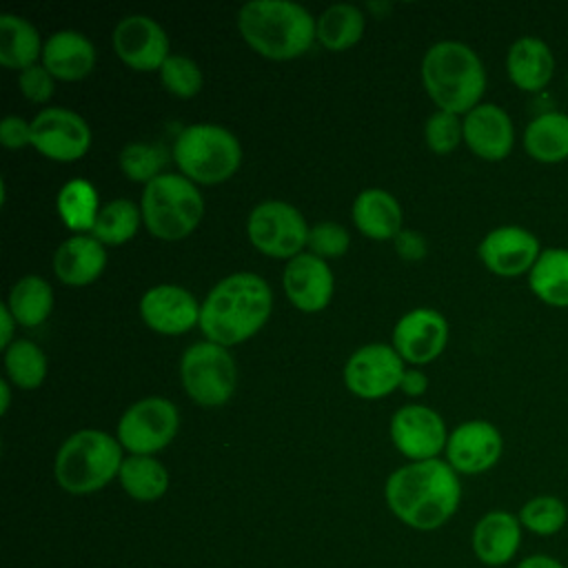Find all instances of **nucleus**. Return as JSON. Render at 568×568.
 <instances>
[{
    "mask_svg": "<svg viewBox=\"0 0 568 568\" xmlns=\"http://www.w3.org/2000/svg\"><path fill=\"white\" fill-rule=\"evenodd\" d=\"M384 499L402 524L415 530H437L457 513L462 481L439 457L410 462L388 475Z\"/></svg>",
    "mask_w": 568,
    "mask_h": 568,
    "instance_id": "obj_1",
    "label": "nucleus"
},
{
    "mask_svg": "<svg viewBox=\"0 0 568 568\" xmlns=\"http://www.w3.org/2000/svg\"><path fill=\"white\" fill-rule=\"evenodd\" d=\"M273 291L268 282L248 271L222 277L200 304V328L209 342L235 346L253 337L268 320Z\"/></svg>",
    "mask_w": 568,
    "mask_h": 568,
    "instance_id": "obj_2",
    "label": "nucleus"
},
{
    "mask_svg": "<svg viewBox=\"0 0 568 568\" xmlns=\"http://www.w3.org/2000/svg\"><path fill=\"white\" fill-rule=\"evenodd\" d=\"M317 20L293 0H251L240 7L244 42L268 60H293L311 49Z\"/></svg>",
    "mask_w": 568,
    "mask_h": 568,
    "instance_id": "obj_3",
    "label": "nucleus"
},
{
    "mask_svg": "<svg viewBox=\"0 0 568 568\" xmlns=\"http://www.w3.org/2000/svg\"><path fill=\"white\" fill-rule=\"evenodd\" d=\"M422 84L442 109L466 115L481 102L486 69L475 49L459 40H439L422 58Z\"/></svg>",
    "mask_w": 568,
    "mask_h": 568,
    "instance_id": "obj_4",
    "label": "nucleus"
},
{
    "mask_svg": "<svg viewBox=\"0 0 568 568\" xmlns=\"http://www.w3.org/2000/svg\"><path fill=\"white\" fill-rule=\"evenodd\" d=\"M122 462V444L118 437L98 428H82L60 444L53 475L62 490L89 495L118 477Z\"/></svg>",
    "mask_w": 568,
    "mask_h": 568,
    "instance_id": "obj_5",
    "label": "nucleus"
},
{
    "mask_svg": "<svg viewBox=\"0 0 568 568\" xmlns=\"http://www.w3.org/2000/svg\"><path fill=\"white\" fill-rule=\"evenodd\" d=\"M173 160L191 182L220 184L237 171L242 146L226 126L197 122L178 133L173 142Z\"/></svg>",
    "mask_w": 568,
    "mask_h": 568,
    "instance_id": "obj_6",
    "label": "nucleus"
},
{
    "mask_svg": "<svg viewBox=\"0 0 568 568\" xmlns=\"http://www.w3.org/2000/svg\"><path fill=\"white\" fill-rule=\"evenodd\" d=\"M142 222L160 240H182L202 220L204 200L182 173H160L142 191Z\"/></svg>",
    "mask_w": 568,
    "mask_h": 568,
    "instance_id": "obj_7",
    "label": "nucleus"
},
{
    "mask_svg": "<svg viewBox=\"0 0 568 568\" xmlns=\"http://www.w3.org/2000/svg\"><path fill=\"white\" fill-rule=\"evenodd\" d=\"M180 377L186 395L200 406H222L231 399L237 382V366L226 346L215 342L191 344L180 359Z\"/></svg>",
    "mask_w": 568,
    "mask_h": 568,
    "instance_id": "obj_8",
    "label": "nucleus"
},
{
    "mask_svg": "<svg viewBox=\"0 0 568 568\" xmlns=\"http://www.w3.org/2000/svg\"><path fill=\"white\" fill-rule=\"evenodd\" d=\"M308 224L304 215L288 202L264 200L246 220L251 244L268 257H295L308 240Z\"/></svg>",
    "mask_w": 568,
    "mask_h": 568,
    "instance_id": "obj_9",
    "label": "nucleus"
},
{
    "mask_svg": "<svg viewBox=\"0 0 568 568\" xmlns=\"http://www.w3.org/2000/svg\"><path fill=\"white\" fill-rule=\"evenodd\" d=\"M180 428V413L166 397H144L131 404L118 422V442L131 455H153L171 444Z\"/></svg>",
    "mask_w": 568,
    "mask_h": 568,
    "instance_id": "obj_10",
    "label": "nucleus"
},
{
    "mask_svg": "<svg viewBox=\"0 0 568 568\" xmlns=\"http://www.w3.org/2000/svg\"><path fill=\"white\" fill-rule=\"evenodd\" d=\"M406 362L393 348V344H366L359 346L344 366V384L346 388L364 399H379L395 388L406 373Z\"/></svg>",
    "mask_w": 568,
    "mask_h": 568,
    "instance_id": "obj_11",
    "label": "nucleus"
},
{
    "mask_svg": "<svg viewBox=\"0 0 568 568\" xmlns=\"http://www.w3.org/2000/svg\"><path fill=\"white\" fill-rule=\"evenodd\" d=\"M31 146L58 162H73L91 146L89 122L64 106H47L31 120Z\"/></svg>",
    "mask_w": 568,
    "mask_h": 568,
    "instance_id": "obj_12",
    "label": "nucleus"
},
{
    "mask_svg": "<svg viewBox=\"0 0 568 568\" xmlns=\"http://www.w3.org/2000/svg\"><path fill=\"white\" fill-rule=\"evenodd\" d=\"M541 251L544 248L537 235L519 224H501L490 229L477 246L481 264L499 277L528 275Z\"/></svg>",
    "mask_w": 568,
    "mask_h": 568,
    "instance_id": "obj_13",
    "label": "nucleus"
},
{
    "mask_svg": "<svg viewBox=\"0 0 568 568\" xmlns=\"http://www.w3.org/2000/svg\"><path fill=\"white\" fill-rule=\"evenodd\" d=\"M390 439L395 448L413 459H435L448 442V430L437 410L424 404H406L390 417Z\"/></svg>",
    "mask_w": 568,
    "mask_h": 568,
    "instance_id": "obj_14",
    "label": "nucleus"
},
{
    "mask_svg": "<svg viewBox=\"0 0 568 568\" xmlns=\"http://www.w3.org/2000/svg\"><path fill=\"white\" fill-rule=\"evenodd\" d=\"M446 462L457 475H479L490 470L504 453V437L488 419H468L448 433Z\"/></svg>",
    "mask_w": 568,
    "mask_h": 568,
    "instance_id": "obj_15",
    "label": "nucleus"
},
{
    "mask_svg": "<svg viewBox=\"0 0 568 568\" xmlns=\"http://www.w3.org/2000/svg\"><path fill=\"white\" fill-rule=\"evenodd\" d=\"M113 49L124 64L138 71H155L171 55L164 27L146 13L124 16L115 24Z\"/></svg>",
    "mask_w": 568,
    "mask_h": 568,
    "instance_id": "obj_16",
    "label": "nucleus"
},
{
    "mask_svg": "<svg viewBox=\"0 0 568 568\" xmlns=\"http://www.w3.org/2000/svg\"><path fill=\"white\" fill-rule=\"evenodd\" d=\"M448 342V322L435 308H413L393 328V348L408 364H428L442 355Z\"/></svg>",
    "mask_w": 568,
    "mask_h": 568,
    "instance_id": "obj_17",
    "label": "nucleus"
},
{
    "mask_svg": "<svg viewBox=\"0 0 568 568\" xmlns=\"http://www.w3.org/2000/svg\"><path fill=\"white\" fill-rule=\"evenodd\" d=\"M282 284L288 302L295 308L304 313H315L331 302L335 277L326 260H322L311 251L308 253L302 251L300 255L286 262L282 273Z\"/></svg>",
    "mask_w": 568,
    "mask_h": 568,
    "instance_id": "obj_18",
    "label": "nucleus"
},
{
    "mask_svg": "<svg viewBox=\"0 0 568 568\" xmlns=\"http://www.w3.org/2000/svg\"><path fill=\"white\" fill-rule=\"evenodd\" d=\"M200 304L184 286L158 284L140 297V315L149 328L180 335L200 324Z\"/></svg>",
    "mask_w": 568,
    "mask_h": 568,
    "instance_id": "obj_19",
    "label": "nucleus"
},
{
    "mask_svg": "<svg viewBox=\"0 0 568 568\" xmlns=\"http://www.w3.org/2000/svg\"><path fill=\"white\" fill-rule=\"evenodd\" d=\"M464 142L481 160L499 162L515 146V124L495 102H479L464 118Z\"/></svg>",
    "mask_w": 568,
    "mask_h": 568,
    "instance_id": "obj_20",
    "label": "nucleus"
},
{
    "mask_svg": "<svg viewBox=\"0 0 568 568\" xmlns=\"http://www.w3.org/2000/svg\"><path fill=\"white\" fill-rule=\"evenodd\" d=\"M521 539L524 528L517 513L497 508L477 519L470 532V548L479 564L488 568H501L517 557Z\"/></svg>",
    "mask_w": 568,
    "mask_h": 568,
    "instance_id": "obj_21",
    "label": "nucleus"
},
{
    "mask_svg": "<svg viewBox=\"0 0 568 568\" xmlns=\"http://www.w3.org/2000/svg\"><path fill=\"white\" fill-rule=\"evenodd\" d=\"M506 73L519 91L539 93L555 75L552 49L537 36L517 38L506 53Z\"/></svg>",
    "mask_w": 568,
    "mask_h": 568,
    "instance_id": "obj_22",
    "label": "nucleus"
},
{
    "mask_svg": "<svg viewBox=\"0 0 568 568\" xmlns=\"http://www.w3.org/2000/svg\"><path fill=\"white\" fill-rule=\"evenodd\" d=\"M42 64L58 80H82L95 64V47L84 33L60 29L44 40Z\"/></svg>",
    "mask_w": 568,
    "mask_h": 568,
    "instance_id": "obj_23",
    "label": "nucleus"
},
{
    "mask_svg": "<svg viewBox=\"0 0 568 568\" xmlns=\"http://www.w3.org/2000/svg\"><path fill=\"white\" fill-rule=\"evenodd\" d=\"M106 264V248L91 233L67 237L53 253V271L67 286L91 284Z\"/></svg>",
    "mask_w": 568,
    "mask_h": 568,
    "instance_id": "obj_24",
    "label": "nucleus"
},
{
    "mask_svg": "<svg viewBox=\"0 0 568 568\" xmlns=\"http://www.w3.org/2000/svg\"><path fill=\"white\" fill-rule=\"evenodd\" d=\"M353 222L371 240H393L402 231V206L386 189H364L353 202Z\"/></svg>",
    "mask_w": 568,
    "mask_h": 568,
    "instance_id": "obj_25",
    "label": "nucleus"
},
{
    "mask_svg": "<svg viewBox=\"0 0 568 568\" xmlns=\"http://www.w3.org/2000/svg\"><path fill=\"white\" fill-rule=\"evenodd\" d=\"M524 149L539 164L568 160V113L544 111L524 129Z\"/></svg>",
    "mask_w": 568,
    "mask_h": 568,
    "instance_id": "obj_26",
    "label": "nucleus"
},
{
    "mask_svg": "<svg viewBox=\"0 0 568 568\" xmlns=\"http://www.w3.org/2000/svg\"><path fill=\"white\" fill-rule=\"evenodd\" d=\"M532 295L552 308H568V248H544L528 273Z\"/></svg>",
    "mask_w": 568,
    "mask_h": 568,
    "instance_id": "obj_27",
    "label": "nucleus"
},
{
    "mask_svg": "<svg viewBox=\"0 0 568 568\" xmlns=\"http://www.w3.org/2000/svg\"><path fill=\"white\" fill-rule=\"evenodd\" d=\"M44 42H40L38 29L22 16H0V64L9 69H27L42 55Z\"/></svg>",
    "mask_w": 568,
    "mask_h": 568,
    "instance_id": "obj_28",
    "label": "nucleus"
},
{
    "mask_svg": "<svg viewBox=\"0 0 568 568\" xmlns=\"http://www.w3.org/2000/svg\"><path fill=\"white\" fill-rule=\"evenodd\" d=\"M118 479L124 493L135 501H155L169 488V473L153 455L124 457Z\"/></svg>",
    "mask_w": 568,
    "mask_h": 568,
    "instance_id": "obj_29",
    "label": "nucleus"
},
{
    "mask_svg": "<svg viewBox=\"0 0 568 568\" xmlns=\"http://www.w3.org/2000/svg\"><path fill=\"white\" fill-rule=\"evenodd\" d=\"M7 306L20 326H38L53 308V288L40 275H24L9 288Z\"/></svg>",
    "mask_w": 568,
    "mask_h": 568,
    "instance_id": "obj_30",
    "label": "nucleus"
},
{
    "mask_svg": "<svg viewBox=\"0 0 568 568\" xmlns=\"http://www.w3.org/2000/svg\"><path fill=\"white\" fill-rule=\"evenodd\" d=\"M364 13L351 2H337L322 11L315 27V38L331 51L353 47L364 33Z\"/></svg>",
    "mask_w": 568,
    "mask_h": 568,
    "instance_id": "obj_31",
    "label": "nucleus"
},
{
    "mask_svg": "<svg viewBox=\"0 0 568 568\" xmlns=\"http://www.w3.org/2000/svg\"><path fill=\"white\" fill-rule=\"evenodd\" d=\"M55 206H58L62 222L71 231H89L91 233L98 211H100L98 191L89 180L73 178V180L64 182L62 189L58 191Z\"/></svg>",
    "mask_w": 568,
    "mask_h": 568,
    "instance_id": "obj_32",
    "label": "nucleus"
},
{
    "mask_svg": "<svg viewBox=\"0 0 568 568\" xmlns=\"http://www.w3.org/2000/svg\"><path fill=\"white\" fill-rule=\"evenodd\" d=\"M140 222L142 209L126 197H115L100 206L91 235L102 244H122L138 233Z\"/></svg>",
    "mask_w": 568,
    "mask_h": 568,
    "instance_id": "obj_33",
    "label": "nucleus"
},
{
    "mask_svg": "<svg viewBox=\"0 0 568 568\" xmlns=\"http://www.w3.org/2000/svg\"><path fill=\"white\" fill-rule=\"evenodd\" d=\"M4 371L11 384L20 388H38L47 377V355L36 342L16 337L4 348Z\"/></svg>",
    "mask_w": 568,
    "mask_h": 568,
    "instance_id": "obj_34",
    "label": "nucleus"
},
{
    "mask_svg": "<svg viewBox=\"0 0 568 568\" xmlns=\"http://www.w3.org/2000/svg\"><path fill=\"white\" fill-rule=\"evenodd\" d=\"M519 524L526 532L537 537H552L568 524V506L557 495H535L517 510Z\"/></svg>",
    "mask_w": 568,
    "mask_h": 568,
    "instance_id": "obj_35",
    "label": "nucleus"
},
{
    "mask_svg": "<svg viewBox=\"0 0 568 568\" xmlns=\"http://www.w3.org/2000/svg\"><path fill=\"white\" fill-rule=\"evenodd\" d=\"M164 162H166L164 151L146 142H129L120 149V155H118L120 171L129 180L144 182V184H149L153 178L160 175Z\"/></svg>",
    "mask_w": 568,
    "mask_h": 568,
    "instance_id": "obj_36",
    "label": "nucleus"
},
{
    "mask_svg": "<svg viewBox=\"0 0 568 568\" xmlns=\"http://www.w3.org/2000/svg\"><path fill=\"white\" fill-rule=\"evenodd\" d=\"M164 89L178 98H193L202 89V71L197 62L184 53H171L160 67Z\"/></svg>",
    "mask_w": 568,
    "mask_h": 568,
    "instance_id": "obj_37",
    "label": "nucleus"
},
{
    "mask_svg": "<svg viewBox=\"0 0 568 568\" xmlns=\"http://www.w3.org/2000/svg\"><path fill=\"white\" fill-rule=\"evenodd\" d=\"M424 138L430 151L435 153H450L464 140V124L457 113L437 109L424 124Z\"/></svg>",
    "mask_w": 568,
    "mask_h": 568,
    "instance_id": "obj_38",
    "label": "nucleus"
},
{
    "mask_svg": "<svg viewBox=\"0 0 568 568\" xmlns=\"http://www.w3.org/2000/svg\"><path fill=\"white\" fill-rule=\"evenodd\" d=\"M306 246L311 248V253L320 255L322 260L339 257V255H344L348 251L351 235L337 222H317V224H313L308 229Z\"/></svg>",
    "mask_w": 568,
    "mask_h": 568,
    "instance_id": "obj_39",
    "label": "nucleus"
},
{
    "mask_svg": "<svg viewBox=\"0 0 568 568\" xmlns=\"http://www.w3.org/2000/svg\"><path fill=\"white\" fill-rule=\"evenodd\" d=\"M18 87L22 95L31 102H47L55 91V78L44 64H31L18 73Z\"/></svg>",
    "mask_w": 568,
    "mask_h": 568,
    "instance_id": "obj_40",
    "label": "nucleus"
},
{
    "mask_svg": "<svg viewBox=\"0 0 568 568\" xmlns=\"http://www.w3.org/2000/svg\"><path fill=\"white\" fill-rule=\"evenodd\" d=\"M0 142L4 149H22L31 144V122L20 115H7L0 122Z\"/></svg>",
    "mask_w": 568,
    "mask_h": 568,
    "instance_id": "obj_41",
    "label": "nucleus"
},
{
    "mask_svg": "<svg viewBox=\"0 0 568 568\" xmlns=\"http://www.w3.org/2000/svg\"><path fill=\"white\" fill-rule=\"evenodd\" d=\"M393 244H395V251L399 257L408 260V262H415V260H422L426 255V240L422 233L413 231V229H402L395 237H393Z\"/></svg>",
    "mask_w": 568,
    "mask_h": 568,
    "instance_id": "obj_42",
    "label": "nucleus"
},
{
    "mask_svg": "<svg viewBox=\"0 0 568 568\" xmlns=\"http://www.w3.org/2000/svg\"><path fill=\"white\" fill-rule=\"evenodd\" d=\"M515 568H568L559 557L548 555V552H532L521 557Z\"/></svg>",
    "mask_w": 568,
    "mask_h": 568,
    "instance_id": "obj_43",
    "label": "nucleus"
},
{
    "mask_svg": "<svg viewBox=\"0 0 568 568\" xmlns=\"http://www.w3.org/2000/svg\"><path fill=\"white\" fill-rule=\"evenodd\" d=\"M428 386V377L419 371V368H406L402 382H399V388L406 393V395H422Z\"/></svg>",
    "mask_w": 568,
    "mask_h": 568,
    "instance_id": "obj_44",
    "label": "nucleus"
},
{
    "mask_svg": "<svg viewBox=\"0 0 568 568\" xmlns=\"http://www.w3.org/2000/svg\"><path fill=\"white\" fill-rule=\"evenodd\" d=\"M16 324H18V322H16L13 313L9 311L7 302H2V304H0V346H2V351L16 339V337H13V326H16Z\"/></svg>",
    "mask_w": 568,
    "mask_h": 568,
    "instance_id": "obj_45",
    "label": "nucleus"
},
{
    "mask_svg": "<svg viewBox=\"0 0 568 568\" xmlns=\"http://www.w3.org/2000/svg\"><path fill=\"white\" fill-rule=\"evenodd\" d=\"M0 397H2L0 413H2V415H7L9 404H11V382H9V379H0Z\"/></svg>",
    "mask_w": 568,
    "mask_h": 568,
    "instance_id": "obj_46",
    "label": "nucleus"
},
{
    "mask_svg": "<svg viewBox=\"0 0 568 568\" xmlns=\"http://www.w3.org/2000/svg\"><path fill=\"white\" fill-rule=\"evenodd\" d=\"M566 100H568V78H566Z\"/></svg>",
    "mask_w": 568,
    "mask_h": 568,
    "instance_id": "obj_47",
    "label": "nucleus"
}]
</instances>
